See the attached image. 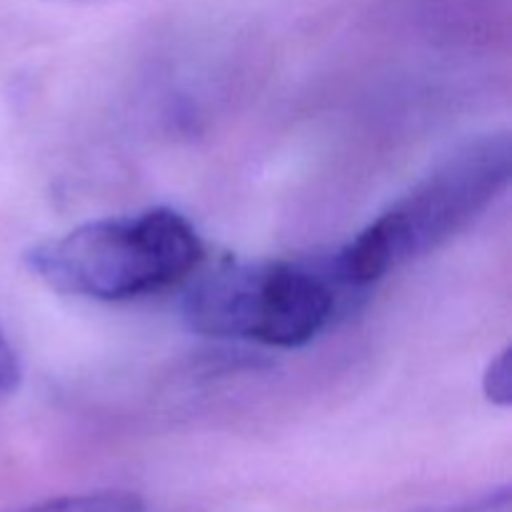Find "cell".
<instances>
[{
  "label": "cell",
  "instance_id": "1",
  "mask_svg": "<svg viewBox=\"0 0 512 512\" xmlns=\"http://www.w3.org/2000/svg\"><path fill=\"white\" fill-rule=\"evenodd\" d=\"M510 163L508 133L455 148L335 253L340 278L360 293L390 270L443 248L505 193Z\"/></svg>",
  "mask_w": 512,
  "mask_h": 512
},
{
  "label": "cell",
  "instance_id": "2",
  "mask_svg": "<svg viewBox=\"0 0 512 512\" xmlns=\"http://www.w3.org/2000/svg\"><path fill=\"white\" fill-rule=\"evenodd\" d=\"M358 293L328 260H225L193 280L183 320L215 340L293 350L313 343Z\"/></svg>",
  "mask_w": 512,
  "mask_h": 512
},
{
  "label": "cell",
  "instance_id": "3",
  "mask_svg": "<svg viewBox=\"0 0 512 512\" xmlns=\"http://www.w3.org/2000/svg\"><path fill=\"white\" fill-rule=\"evenodd\" d=\"M203 255V240L185 215L150 208L43 240L25 253V265L58 293L115 303L188 278Z\"/></svg>",
  "mask_w": 512,
  "mask_h": 512
},
{
  "label": "cell",
  "instance_id": "4",
  "mask_svg": "<svg viewBox=\"0 0 512 512\" xmlns=\"http://www.w3.org/2000/svg\"><path fill=\"white\" fill-rule=\"evenodd\" d=\"M25 512H145V503L128 490H98L48 500Z\"/></svg>",
  "mask_w": 512,
  "mask_h": 512
},
{
  "label": "cell",
  "instance_id": "5",
  "mask_svg": "<svg viewBox=\"0 0 512 512\" xmlns=\"http://www.w3.org/2000/svg\"><path fill=\"white\" fill-rule=\"evenodd\" d=\"M510 348H503L493 360H490L488 370L483 375V393L498 408H508L512 403V363H510Z\"/></svg>",
  "mask_w": 512,
  "mask_h": 512
},
{
  "label": "cell",
  "instance_id": "6",
  "mask_svg": "<svg viewBox=\"0 0 512 512\" xmlns=\"http://www.w3.org/2000/svg\"><path fill=\"white\" fill-rule=\"evenodd\" d=\"M510 488L503 485V488L493 490V493H485L475 500H465V503L455 505H440V508H428L420 512H510Z\"/></svg>",
  "mask_w": 512,
  "mask_h": 512
},
{
  "label": "cell",
  "instance_id": "7",
  "mask_svg": "<svg viewBox=\"0 0 512 512\" xmlns=\"http://www.w3.org/2000/svg\"><path fill=\"white\" fill-rule=\"evenodd\" d=\"M20 385V363L15 355L13 345L5 338L3 328H0V403L8 400L10 395L18 390Z\"/></svg>",
  "mask_w": 512,
  "mask_h": 512
}]
</instances>
